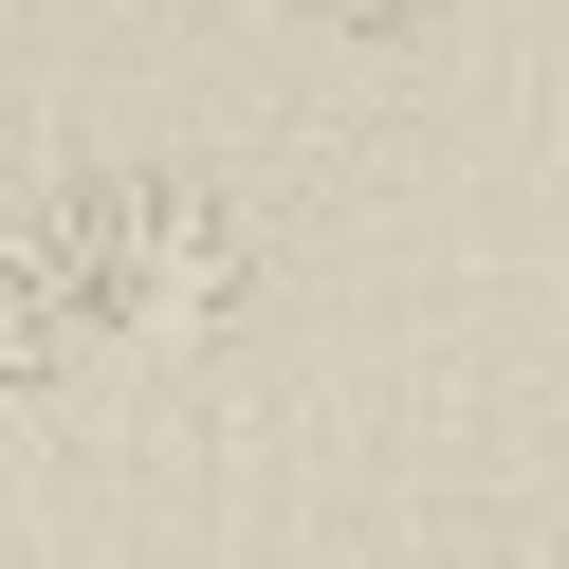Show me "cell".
I'll return each mask as SVG.
<instances>
[{"label": "cell", "instance_id": "cell-1", "mask_svg": "<svg viewBox=\"0 0 569 569\" xmlns=\"http://www.w3.org/2000/svg\"><path fill=\"white\" fill-rule=\"evenodd\" d=\"M19 276H38L56 349H202L258 312V221H239V184H202V166H74V184L19 202Z\"/></svg>", "mask_w": 569, "mask_h": 569}, {"label": "cell", "instance_id": "cell-2", "mask_svg": "<svg viewBox=\"0 0 569 569\" xmlns=\"http://www.w3.org/2000/svg\"><path fill=\"white\" fill-rule=\"evenodd\" d=\"M56 368H74V349H56V312H38V276H19V239H0V422L38 405Z\"/></svg>", "mask_w": 569, "mask_h": 569}, {"label": "cell", "instance_id": "cell-3", "mask_svg": "<svg viewBox=\"0 0 569 569\" xmlns=\"http://www.w3.org/2000/svg\"><path fill=\"white\" fill-rule=\"evenodd\" d=\"M276 19H331V38H441V19H478V0H276Z\"/></svg>", "mask_w": 569, "mask_h": 569}]
</instances>
